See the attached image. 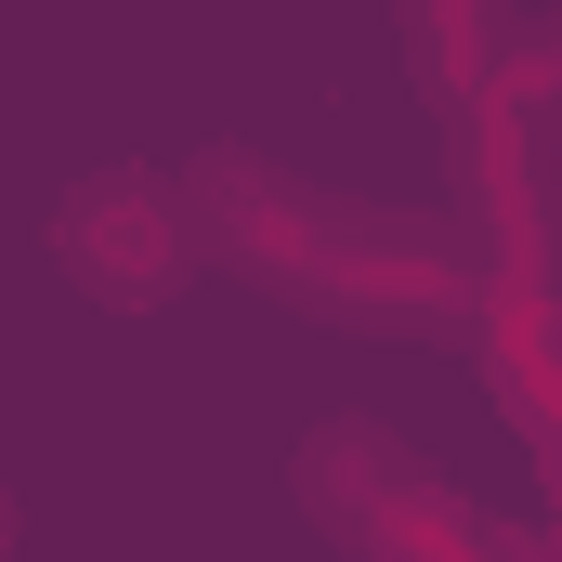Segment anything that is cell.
<instances>
[{
	"label": "cell",
	"mask_w": 562,
	"mask_h": 562,
	"mask_svg": "<svg viewBox=\"0 0 562 562\" xmlns=\"http://www.w3.org/2000/svg\"><path fill=\"white\" fill-rule=\"evenodd\" d=\"M301 497H314V524H340L367 562H510L497 524H471L419 471V445L380 431V419H327L314 431L301 445Z\"/></svg>",
	"instance_id": "cell-2"
},
{
	"label": "cell",
	"mask_w": 562,
	"mask_h": 562,
	"mask_svg": "<svg viewBox=\"0 0 562 562\" xmlns=\"http://www.w3.org/2000/svg\"><path fill=\"white\" fill-rule=\"evenodd\" d=\"M53 262L92 288V301H170V288L196 276V210H183V183L170 170H92V183H66V210H53Z\"/></svg>",
	"instance_id": "cell-3"
},
{
	"label": "cell",
	"mask_w": 562,
	"mask_h": 562,
	"mask_svg": "<svg viewBox=\"0 0 562 562\" xmlns=\"http://www.w3.org/2000/svg\"><path fill=\"white\" fill-rule=\"evenodd\" d=\"M0 550H13V497H0Z\"/></svg>",
	"instance_id": "cell-4"
},
{
	"label": "cell",
	"mask_w": 562,
	"mask_h": 562,
	"mask_svg": "<svg viewBox=\"0 0 562 562\" xmlns=\"http://www.w3.org/2000/svg\"><path fill=\"white\" fill-rule=\"evenodd\" d=\"M183 210H196V249H223L236 276L288 288V301H327L367 327H484V262L431 210L314 196L301 170L249 157V144H210L183 170Z\"/></svg>",
	"instance_id": "cell-1"
}]
</instances>
